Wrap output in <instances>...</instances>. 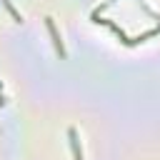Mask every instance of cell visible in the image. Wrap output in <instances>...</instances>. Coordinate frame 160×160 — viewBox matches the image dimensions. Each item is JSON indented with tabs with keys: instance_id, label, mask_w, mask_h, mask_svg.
<instances>
[{
	"instance_id": "6da1fadb",
	"label": "cell",
	"mask_w": 160,
	"mask_h": 160,
	"mask_svg": "<svg viewBox=\"0 0 160 160\" xmlns=\"http://www.w3.org/2000/svg\"><path fill=\"white\" fill-rule=\"evenodd\" d=\"M45 28H48V32H50V40H52V45H55V52H58L60 58H65V45H62V40H60L58 30H55V22H52V18H45Z\"/></svg>"
},
{
	"instance_id": "7a4b0ae2",
	"label": "cell",
	"mask_w": 160,
	"mask_h": 160,
	"mask_svg": "<svg viewBox=\"0 0 160 160\" xmlns=\"http://www.w3.org/2000/svg\"><path fill=\"white\" fill-rule=\"evenodd\" d=\"M68 138H70L72 158H75V160H82V150H80V142H78V130H75V128H70V130H68Z\"/></svg>"
},
{
	"instance_id": "3957f363",
	"label": "cell",
	"mask_w": 160,
	"mask_h": 160,
	"mask_svg": "<svg viewBox=\"0 0 160 160\" xmlns=\"http://www.w3.org/2000/svg\"><path fill=\"white\" fill-rule=\"evenodd\" d=\"M2 5H5V10L12 15V20H15V22H22V15H20V12L12 8V2H10V0H2Z\"/></svg>"
},
{
	"instance_id": "277c9868",
	"label": "cell",
	"mask_w": 160,
	"mask_h": 160,
	"mask_svg": "<svg viewBox=\"0 0 160 160\" xmlns=\"http://www.w3.org/2000/svg\"><path fill=\"white\" fill-rule=\"evenodd\" d=\"M5 102H8V98H5V95H0V108H2Z\"/></svg>"
}]
</instances>
